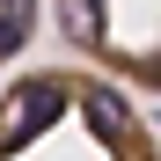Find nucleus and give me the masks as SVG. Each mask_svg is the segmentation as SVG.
<instances>
[{
	"instance_id": "nucleus-1",
	"label": "nucleus",
	"mask_w": 161,
	"mask_h": 161,
	"mask_svg": "<svg viewBox=\"0 0 161 161\" xmlns=\"http://www.w3.org/2000/svg\"><path fill=\"white\" fill-rule=\"evenodd\" d=\"M0 161H161V132L117 80L30 66L0 88Z\"/></svg>"
},
{
	"instance_id": "nucleus-2",
	"label": "nucleus",
	"mask_w": 161,
	"mask_h": 161,
	"mask_svg": "<svg viewBox=\"0 0 161 161\" xmlns=\"http://www.w3.org/2000/svg\"><path fill=\"white\" fill-rule=\"evenodd\" d=\"M51 22L88 73L161 95V0H51Z\"/></svg>"
},
{
	"instance_id": "nucleus-3",
	"label": "nucleus",
	"mask_w": 161,
	"mask_h": 161,
	"mask_svg": "<svg viewBox=\"0 0 161 161\" xmlns=\"http://www.w3.org/2000/svg\"><path fill=\"white\" fill-rule=\"evenodd\" d=\"M37 37V0H0V66Z\"/></svg>"
}]
</instances>
